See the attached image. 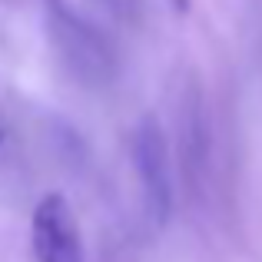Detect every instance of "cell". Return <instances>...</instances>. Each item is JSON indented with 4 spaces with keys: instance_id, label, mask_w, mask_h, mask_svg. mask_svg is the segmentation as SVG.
I'll use <instances>...</instances> for the list:
<instances>
[{
    "instance_id": "3",
    "label": "cell",
    "mask_w": 262,
    "mask_h": 262,
    "mask_svg": "<svg viewBox=\"0 0 262 262\" xmlns=\"http://www.w3.org/2000/svg\"><path fill=\"white\" fill-rule=\"evenodd\" d=\"M30 252L33 262H86L80 223L70 203L60 192H50L37 203L30 219Z\"/></svg>"
},
{
    "instance_id": "1",
    "label": "cell",
    "mask_w": 262,
    "mask_h": 262,
    "mask_svg": "<svg viewBox=\"0 0 262 262\" xmlns=\"http://www.w3.org/2000/svg\"><path fill=\"white\" fill-rule=\"evenodd\" d=\"M47 40L63 67L83 83H106L116 73V50L106 33L86 20L70 0H40Z\"/></svg>"
},
{
    "instance_id": "2",
    "label": "cell",
    "mask_w": 262,
    "mask_h": 262,
    "mask_svg": "<svg viewBox=\"0 0 262 262\" xmlns=\"http://www.w3.org/2000/svg\"><path fill=\"white\" fill-rule=\"evenodd\" d=\"M133 169L143 189L146 212L156 223H166L173 212V160H169V143L156 116H143L133 129Z\"/></svg>"
}]
</instances>
